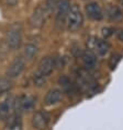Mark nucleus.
<instances>
[{
    "label": "nucleus",
    "mask_w": 123,
    "mask_h": 130,
    "mask_svg": "<svg viewBox=\"0 0 123 130\" xmlns=\"http://www.w3.org/2000/svg\"><path fill=\"white\" fill-rule=\"evenodd\" d=\"M25 68V59L24 57H17L7 69V75L8 78H17L22 73V71Z\"/></svg>",
    "instance_id": "20e7f679"
},
{
    "label": "nucleus",
    "mask_w": 123,
    "mask_h": 130,
    "mask_svg": "<svg viewBox=\"0 0 123 130\" xmlns=\"http://www.w3.org/2000/svg\"><path fill=\"white\" fill-rule=\"evenodd\" d=\"M107 18L112 22H120L123 19V12L121 9L115 5H109L106 9Z\"/></svg>",
    "instance_id": "1a4fd4ad"
},
{
    "label": "nucleus",
    "mask_w": 123,
    "mask_h": 130,
    "mask_svg": "<svg viewBox=\"0 0 123 130\" xmlns=\"http://www.w3.org/2000/svg\"><path fill=\"white\" fill-rule=\"evenodd\" d=\"M81 59H82V63L86 69H93L97 64V57L95 55V53L90 49H87L82 53L81 55Z\"/></svg>",
    "instance_id": "9d476101"
},
{
    "label": "nucleus",
    "mask_w": 123,
    "mask_h": 130,
    "mask_svg": "<svg viewBox=\"0 0 123 130\" xmlns=\"http://www.w3.org/2000/svg\"><path fill=\"white\" fill-rule=\"evenodd\" d=\"M86 14L93 21H100L103 19V11L97 2H89L86 5Z\"/></svg>",
    "instance_id": "6e6552de"
},
{
    "label": "nucleus",
    "mask_w": 123,
    "mask_h": 130,
    "mask_svg": "<svg viewBox=\"0 0 123 130\" xmlns=\"http://www.w3.org/2000/svg\"><path fill=\"white\" fill-rule=\"evenodd\" d=\"M39 53V47L34 44H28L24 46V49H23V57L25 60L28 61H32L35 56L38 55Z\"/></svg>",
    "instance_id": "4468645a"
},
{
    "label": "nucleus",
    "mask_w": 123,
    "mask_h": 130,
    "mask_svg": "<svg viewBox=\"0 0 123 130\" xmlns=\"http://www.w3.org/2000/svg\"><path fill=\"white\" fill-rule=\"evenodd\" d=\"M61 99V91L58 89H52L46 93L45 99H44V103L46 106H52L55 105L60 101Z\"/></svg>",
    "instance_id": "f8f14e48"
},
{
    "label": "nucleus",
    "mask_w": 123,
    "mask_h": 130,
    "mask_svg": "<svg viewBox=\"0 0 123 130\" xmlns=\"http://www.w3.org/2000/svg\"><path fill=\"white\" fill-rule=\"evenodd\" d=\"M18 1H19V0H6L7 5L10 6V7H14L18 3Z\"/></svg>",
    "instance_id": "412c9836"
},
{
    "label": "nucleus",
    "mask_w": 123,
    "mask_h": 130,
    "mask_svg": "<svg viewBox=\"0 0 123 130\" xmlns=\"http://www.w3.org/2000/svg\"><path fill=\"white\" fill-rule=\"evenodd\" d=\"M122 5H123V0H122Z\"/></svg>",
    "instance_id": "4be33fe9"
},
{
    "label": "nucleus",
    "mask_w": 123,
    "mask_h": 130,
    "mask_svg": "<svg viewBox=\"0 0 123 130\" xmlns=\"http://www.w3.org/2000/svg\"><path fill=\"white\" fill-rule=\"evenodd\" d=\"M35 103H36V99L32 95H27L24 94L22 95L18 101V104H19V107L21 110L23 111H29L31 110L32 108L34 107Z\"/></svg>",
    "instance_id": "9b49d317"
},
{
    "label": "nucleus",
    "mask_w": 123,
    "mask_h": 130,
    "mask_svg": "<svg viewBox=\"0 0 123 130\" xmlns=\"http://www.w3.org/2000/svg\"><path fill=\"white\" fill-rule=\"evenodd\" d=\"M7 43L9 47L13 50L20 48L22 44V26L20 23H14L10 26L7 33Z\"/></svg>",
    "instance_id": "f03ea898"
},
{
    "label": "nucleus",
    "mask_w": 123,
    "mask_h": 130,
    "mask_svg": "<svg viewBox=\"0 0 123 130\" xmlns=\"http://www.w3.org/2000/svg\"><path fill=\"white\" fill-rule=\"evenodd\" d=\"M84 23V15L77 5H73L67 13L66 24L69 32H77Z\"/></svg>",
    "instance_id": "f257e3e1"
},
{
    "label": "nucleus",
    "mask_w": 123,
    "mask_h": 130,
    "mask_svg": "<svg viewBox=\"0 0 123 130\" xmlns=\"http://www.w3.org/2000/svg\"><path fill=\"white\" fill-rule=\"evenodd\" d=\"M85 1H88V0H85Z\"/></svg>",
    "instance_id": "5701e85b"
},
{
    "label": "nucleus",
    "mask_w": 123,
    "mask_h": 130,
    "mask_svg": "<svg viewBox=\"0 0 123 130\" xmlns=\"http://www.w3.org/2000/svg\"><path fill=\"white\" fill-rule=\"evenodd\" d=\"M122 58V56L120 54H113L111 57H110V60H109V67L111 70H114L115 67L118 66V63L120 62V60Z\"/></svg>",
    "instance_id": "a211bd4d"
},
{
    "label": "nucleus",
    "mask_w": 123,
    "mask_h": 130,
    "mask_svg": "<svg viewBox=\"0 0 123 130\" xmlns=\"http://www.w3.org/2000/svg\"><path fill=\"white\" fill-rule=\"evenodd\" d=\"M54 67H55V60H54V58H52V57H45V58H43L40 61L36 73L46 78L53 72Z\"/></svg>",
    "instance_id": "423d86ee"
},
{
    "label": "nucleus",
    "mask_w": 123,
    "mask_h": 130,
    "mask_svg": "<svg viewBox=\"0 0 123 130\" xmlns=\"http://www.w3.org/2000/svg\"><path fill=\"white\" fill-rule=\"evenodd\" d=\"M13 83L10 78H0V94L8 92L9 90L12 89Z\"/></svg>",
    "instance_id": "dca6fc26"
},
{
    "label": "nucleus",
    "mask_w": 123,
    "mask_h": 130,
    "mask_svg": "<svg viewBox=\"0 0 123 130\" xmlns=\"http://www.w3.org/2000/svg\"><path fill=\"white\" fill-rule=\"evenodd\" d=\"M115 35H117V38L119 39V41L123 42V30H117Z\"/></svg>",
    "instance_id": "aec40b11"
},
{
    "label": "nucleus",
    "mask_w": 123,
    "mask_h": 130,
    "mask_svg": "<svg viewBox=\"0 0 123 130\" xmlns=\"http://www.w3.org/2000/svg\"><path fill=\"white\" fill-rule=\"evenodd\" d=\"M12 108H13V102L10 97L7 99L6 101H3L2 103H0V118L2 120H7L10 117Z\"/></svg>",
    "instance_id": "ddd939ff"
},
{
    "label": "nucleus",
    "mask_w": 123,
    "mask_h": 130,
    "mask_svg": "<svg viewBox=\"0 0 123 130\" xmlns=\"http://www.w3.org/2000/svg\"><path fill=\"white\" fill-rule=\"evenodd\" d=\"M95 48L99 56H106L110 49V44L103 39H95Z\"/></svg>",
    "instance_id": "2eb2a0df"
},
{
    "label": "nucleus",
    "mask_w": 123,
    "mask_h": 130,
    "mask_svg": "<svg viewBox=\"0 0 123 130\" xmlns=\"http://www.w3.org/2000/svg\"><path fill=\"white\" fill-rule=\"evenodd\" d=\"M46 17H47V13L45 12L44 8L43 7H39V8L35 9V11L31 15L30 23L35 28H41L45 23Z\"/></svg>",
    "instance_id": "0eeeda50"
},
{
    "label": "nucleus",
    "mask_w": 123,
    "mask_h": 130,
    "mask_svg": "<svg viewBox=\"0 0 123 130\" xmlns=\"http://www.w3.org/2000/svg\"><path fill=\"white\" fill-rule=\"evenodd\" d=\"M113 33H114V30L112 27H109V26H106V27H103L102 30H101V34H102V36L104 38L110 37Z\"/></svg>",
    "instance_id": "6ab92c4d"
},
{
    "label": "nucleus",
    "mask_w": 123,
    "mask_h": 130,
    "mask_svg": "<svg viewBox=\"0 0 123 130\" xmlns=\"http://www.w3.org/2000/svg\"><path fill=\"white\" fill-rule=\"evenodd\" d=\"M50 116L47 113L43 110L36 111L32 117V126L36 130H45L48 125Z\"/></svg>",
    "instance_id": "39448f33"
},
{
    "label": "nucleus",
    "mask_w": 123,
    "mask_h": 130,
    "mask_svg": "<svg viewBox=\"0 0 123 130\" xmlns=\"http://www.w3.org/2000/svg\"><path fill=\"white\" fill-rule=\"evenodd\" d=\"M57 3H58V0H45L43 8H44L45 12L47 13V15L51 13H53L56 10Z\"/></svg>",
    "instance_id": "f3484780"
},
{
    "label": "nucleus",
    "mask_w": 123,
    "mask_h": 130,
    "mask_svg": "<svg viewBox=\"0 0 123 130\" xmlns=\"http://www.w3.org/2000/svg\"><path fill=\"white\" fill-rule=\"evenodd\" d=\"M69 1L68 0H58L56 7V24L57 26L63 27V25L66 23L67 13L69 11Z\"/></svg>",
    "instance_id": "7ed1b4c3"
}]
</instances>
